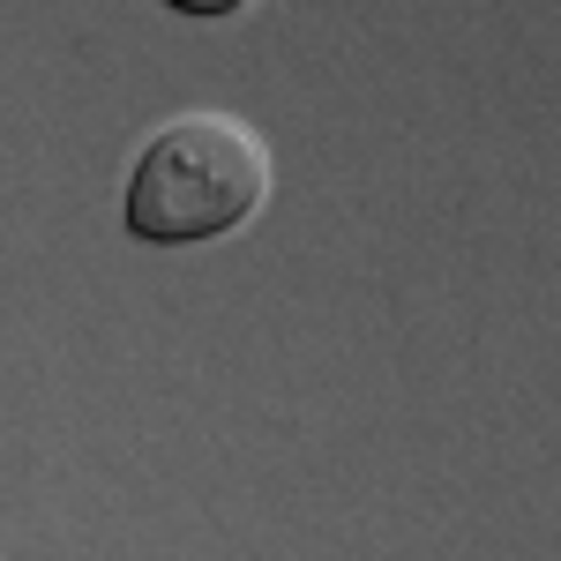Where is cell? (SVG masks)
<instances>
[{
    "label": "cell",
    "mask_w": 561,
    "mask_h": 561,
    "mask_svg": "<svg viewBox=\"0 0 561 561\" xmlns=\"http://www.w3.org/2000/svg\"><path fill=\"white\" fill-rule=\"evenodd\" d=\"M270 203V142L232 113H180L135 150L121 225L150 248H203Z\"/></svg>",
    "instance_id": "6da1fadb"
},
{
    "label": "cell",
    "mask_w": 561,
    "mask_h": 561,
    "mask_svg": "<svg viewBox=\"0 0 561 561\" xmlns=\"http://www.w3.org/2000/svg\"><path fill=\"white\" fill-rule=\"evenodd\" d=\"M173 15H203V23H217V15H240L248 0H165Z\"/></svg>",
    "instance_id": "7a4b0ae2"
}]
</instances>
